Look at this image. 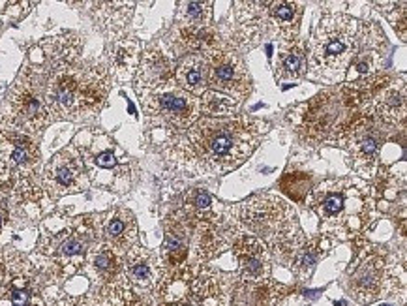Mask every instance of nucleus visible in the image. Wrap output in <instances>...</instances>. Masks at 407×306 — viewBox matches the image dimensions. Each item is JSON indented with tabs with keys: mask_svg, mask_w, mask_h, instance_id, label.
<instances>
[{
	"mask_svg": "<svg viewBox=\"0 0 407 306\" xmlns=\"http://www.w3.org/2000/svg\"><path fill=\"white\" fill-rule=\"evenodd\" d=\"M388 284H390L388 260L381 253H372L351 273L347 280V289L357 302L370 304L387 291Z\"/></svg>",
	"mask_w": 407,
	"mask_h": 306,
	"instance_id": "obj_8",
	"label": "nucleus"
},
{
	"mask_svg": "<svg viewBox=\"0 0 407 306\" xmlns=\"http://www.w3.org/2000/svg\"><path fill=\"white\" fill-rule=\"evenodd\" d=\"M392 8L394 12H388V10H381V12H385L387 15V19L390 21V25L394 27V30L400 34L401 41H405V36H407V21H405V2H392Z\"/></svg>",
	"mask_w": 407,
	"mask_h": 306,
	"instance_id": "obj_35",
	"label": "nucleus"
},
{
	"mask_svg": "<svg viewBox=\"0 0 407 306\" xmlns=\"http://www.w3.org/2000/svg\"><path fill=\"white\" fill-rule=\"evenodd\" d=\"M79 70L68 66L51 70L45 87V106L57 119H73L79 115Z\"/></svg>",
	"mask_w": 407,
	"mask_h": 306,
	"instance_id": "obj_9",
	"label": "nucleus"
},
{
	"mask_svg": "<svg viewBox=\"0 0 407 306\" xmlns=\"http://www.w3.org/2000/svg\"><path fill=\"white\" fill-rule=\"evenodd\" d=\"M236 218L259 237H265L274 250H291L300 240L296 214L278 195H253L236 207Z\"/></svg>",
	"mask_w": 407,
	"mask_h": 306,
	"instance_id": "obj_3",
	"label": "nucleus"
},
{
	"mask_svg": "<svg viewBox=\"0 0 407 306\" xmlns=\"http://www.w3.org/2000/svg\"><path fill=\"white\" fill-rule=\"evenodd\" d=\"M233 253L238 261V274L242 282H261L269 278L270 256L267 244L259 237H238L233 244Z\"/></svg>",
	"mask_w": 407,
	"mask_h": 306,
	"instance_id": "obj_13",
	"label": "nucleus"
},
{
	"mask_svg": "<svg viewBox=\"0 0 407 306\" xmlns=\"http://www.w3.org/2000/svg\"><path fill=\"white\" fill-rule=\"evenodd\" d=\"M354 182L340 180V182H328L317 190H312L310 207L321 220H341L343 214L349 211L351 201L362 199L359 190H354Z\"/></svg>",
	"mask_w": 407,
	"mask_h": 306,
	"instance_id": "obj_12",
	"label": "nucleus"
},
{
	"mask_svg": "<svg viewBox=\"0 0 407 306\" xmlns=\"http://www.w3.org/2000/svg\"><path fill=\"white\" fill-rule=\"evenodd\" d=\"M115 263H117L115 253H113L109 248H104V250L99 253H96V258H94V265H96V269L101 271V273L113 271V269H115Z\"/></svg>",
	"mask_w": 407,
	"mask_h": 306,
	"instance_id": "obj_36",
	"label": "nucleus"
},
{
	"mask_svg": "<svg viewBox=\"0 0 407 306\" xmlns=\"http://www.w3.org/2000/svg\"><path fill=\"white\" fill-rule=\"evenodd\" d=\"M96 164H98L99 167H113L117 164V160H115L113 152H101L98 158H96Z\"/></svg>",
	"mask_w": 407,
	"mask_h": 306,
	"instance_id": "obj_38",
	"label": "nucleus"
},
{
	"mask_svg": "<svg viewBox=\"0 0 407 306\" xmlns=\"http://www.w3.org/2000/svg\"><path fill=\"white\" fill-rule=\"evenodd\" d=\"M109 94V73L104 66H83L79 70V115L98 113Z\"/></svg>",
	"mask_w": 407,
	"mask_h": 306,
	"instance_id": "obj_16",
	"label": "nucleus"
},
{
	"mask_svg": "<svg viewBox=\"0 0 407 306\" xmlns=\"http://www.w3.org/2000/svg\"><path fill=\"white\" fill-rule=\"evenodd\" d=\"M81 45H79V38L73 34H62L57 38H49L45 43V53L51 60L53 70H60V68L73 66L79 57Z\"/></svg>",
	"mask_w": 407,
	"mask_h": 306,
	"instance_id": "obj_26",
	"label": "nucleus"
},
{
	"mask_svg": "<svg viewBox=\"0 0 407 306\" xmlns=\"http://www.w3.org/2000/svg\"><path fill=\"white\" fill-rule=\"evenodd\" d=\"M330 250V240L327 237H314L306 242H298L293 252H291V269L296 276L306 278L312 274L315 265L319 263L321 258H325Z\"/></svg>",
	"mask_w": 407,
	"mask_h": 306,
	"instance_id": "obj_22",
	"label": "nucleus"
},
{
	"mask_svg": "<svg viewBox=\"0 0 407 306\" xmlns=\"http://www.w3.org/2000/svg\"><path fill=\"white\" fill-rule=\"evenodd\" d=\"M178 19L182 27H210L212 2H182L178 4Z\"/></svg>",
	"mask_w": 407,
	"mask_h": 306,
	"instance_id": "obj_31",
	"label": "nucleus"
},
{
	"mask_svg": "<svg viewBox=\"0 0 407 306\" xmlns=\"http://www.w3.org/2000/svg\"><path fill=\"white\" fill-rule=\"evenodd\" d=\"M210 195L201 188H193L188 195H186V209L191 214H203L210 211Z\"/></svg>",
	"mask_w": 407,
	"mask_h": 306,
	"instance_id": "obj_34",
	"label": "nucleus"
},
{
	"mask_svg": "<svg viewBox=\"0 0 407 306\" xmlns=\"http://www.w3.org/2000/svg\"><path fill=\"white\" fill-rule=\"evenodd\" d=\"M199 101H201V113H205L210 119L235 117L240 109V101L227 96V94L216 92V90H207Z\"/></svg>",
	"mask_w": 407,
	"mask_h": 306,
	"instance_id": "obj_29",
	"label": "nucleus"
},
{
	"mask_svg": "<svg viewBox=\"0 0 407 306\" xmlns=\"http://www.w3.org/2000/svg\"><path fill=\"white\" fill-rule=\"evenodd\" d=\"M385 124L375 117L357 120L341 135V145L351 154L353 167L361 175H374L379 166V154L385 143Z\"/></svg>",
	"mask_w": 407,
	"mask_h": 306,
	"instance_id": "obj_7",
	"label": "nucleus"
},
{
	"mask_svg": "<svg viewBox=\"0 0 407 306\" xmlns=\"http://www.w3.org/2000/svg\"><path fill=\"white\" fill-rule=\"evenodd\" d=\"M287 293V287L270 280L240 282L233 291V306H274Z\"/></svg>",
	"mask_w": 407,
	"mask_h": 306,
	"instance_id": "obj_18",
	"label": "nucleus"
},
{
	"mask_svg": "<svg viewBox=\"0 0 407 306\" xmlns=\"http://www.w3.org/2000/svg\"><path fill=\"white\" fill-rule=\"evenodd\" d=\"M47 77L49 75L38 70L26 68L19 79L13 83L2 111V120L10 126V130L30 135L45 128L51 119L45 106Z\"/></svg>",
	"mask_w": 407,
	"mask_h": 306,
	"instance_id": "obj_4",
	"label": "nucleus"
},
{
	"mask_svg": "<svg viewBox=\"0 0 407 306\" xmlns=\"http://www.w3.org/2000/svg\"><path fill=\"white\" fill-rule=\"evenodd\" d=\"M308 72V53L304 43L296 40L285 41L274 64V73L278 81H296Z\"/></svg>",
	"mask_w": 407,
	"mask_h": 306,
	"instance_id": "obj_20",
	"label": "nucleus"
},
{
	"mask_svg": "<svg viewBox=\"0 0 407 306\" xmlns=\"http://www.w3.org/2000/svg\"><path fill=\"white\" fill-rule=\"evenodd\" d=\"M229 291V276L214 269H203L191 284V295L199 306H227Z\"/></svg>",
	"mask_w": 407,
	"mask_h": 306,
	"instance_id": "obj_17",
	"label": "nucleus"
},
{
	"mask_svg": "<svg viewBox=\"0 0 407 306\" xmlns=\"http://www.w3.org/2000/svg\"><path fill=\"white\" fill-rule=\"evenodd\" d=\"M173 79V60L158 45L148 47L137 64V85L135 90L141 98L158 88L165 87Z\"/></svg>",
	"mask_w": 407,
	"mask_h": 306,
	"instance_id": "obj_15",
	"label": "nucleus"
},
{
	"mask_svg": "<svg viewBox=\"0 0 407 306\" xmlns=\"http://www.w3.org/2000/svg\"><path fill=\"white\" fill-rule=\"evenodd\" d=\"M39 148L30 135L15 130H0V162L19 175H32Z\"/></svg>",
	"mask_w": 407,
	"mask_h": 306,
	"instance_id": "obj_14",
	"label": "nucleus"
},
{
	"mask_svg": "<svg viewBox=\"0 0 407 306\" xmlns=\"http://www.w3.org/2000/svg\"><path fill=\"white\" fill-rule=\"evenodd\" d=\"M205 59L207 85L212 87V90L227 94L238 101L251 92V77L240 55L225 47H216L205 53Z\"/></svg>",
	"mask_w": 407,
	"mask_h": 306,
	"instance_id": "obj_6",
	"label": "nucleus"
},
{
	"mask_svg": "<svg viewBox=\"0 0 407 306\" xmlns=\"http://www.w3.org/2000/svg\"><path fill=\"white\" fill-rule=\"evenodd\" d=\"M92 6L99 8L96 10V14H98V21L101 27L109 28V30H118L130 19L133 4L131 2H98Z\"/></svg>",
	"mask_w": 407,
	"mask_h": 306,
	"instance_id": "obj_30",
	"label": "nucleus"
},
{
	"mask_svg": "<svg viewBox=\"0 0 407 306\" xmlns=\"http://www.w3.org/2000/svg\"><path fill=\"white\" fill-rule=\"evenodd\" d=\"M345 100L347 98L340 90H327L314 98V101L308 106V111L304 113V122L300 128L302 137L306 141H319L328 132H332L340 115L343 113Z\"/></svg>",
	"mask_w": 407,
	"mask_h": 306,
	"instance_id": "obj_10",
	"label": "nucleus"
},
{
	"mask_svg": "<svg viewBox=\"0 0 407 306\" xmlns=\"http://www.w3.org/2000/svg\"><path fill=\"white\" fill-rule=\"evenodd\" d=\"M267 124L253 119H199L188 128L180 145L190 164L203 173H225L240 166L259 145Z\"/></svg>",
	"mask_w": 407,
	"mask_h": 306,
	"instance_id": "obj_1",
	"label": "nucleus"
},
{
	"mask_svg": "<svg viewBox=\"0 0 407 306\" xmlns=\"http://www.w3.org/2000/svg\"><path fill=\"white\" fill-rule=\"evenodd\" d=\"M59 253L66 260H73V258H79L85 253V240L81 239V233H68L59 246Z\"/></svg>",
	"mask_w": 407,
	"mask_h": 306,
	"instance_id": "obj_33",
	"label": "nucleus"
},
{
	"mask_svg": "<svg viewBox=\"0 0 407 306\" xmlns=\"http://www.w3.org/2000/svg\"><path fill=\"white\" fill-rule=\"evenodd\" d=\"M188 242H190L188 220L173 214L167 222L164 242V261L169 269L177 271L184 265V261L188 258Z\"/></svg>",
	"mask_w": 407,
	"mask_h": 306,
	"instance_id": "obj_19",
	"label": "nucleus"
},
{
	"mask_svg": "<svg viewBox=\"0 0 407 306\" xmlns=\"http://www.w3.org/2000/svg\"><path fill=\"white\" fill-rule=\"evenodd\" d=\"M45 184L47 190L60 197L64 193L77 192L83 188L85 180V164L73 148H66L55 154L45 166Z\"/></svg>",
	"mask_w": 407,
	"mask_h": 306,
	"instance_id": "obj_11",
	"label": "nucleus"
},
{
	"mask_svg": "<svg viewBox=\"0 0 407 306\" xmlns=\"http://www.w3.org/2000/svg\"><path fill=\"white\" fill-rule=\"evenodd\" d=\"M141 104L148 117L162 120L169 128L177 130H188L201 117V101L173 85V81L141 98Z\"/></svg>",
	"mask_w": 407,
	"mask_h": 306,
	"instance_id": "obj_5",
	"label": "nucleus"
},
{
	"mask_svg": "<svg viewBox=\"0 0 407 306\" xmlns=\"http://www.w3.org/2000/svg\"><path fill=\"white\" fill-rule=\"evenodd\" d=\"M359 21L338 12H325L312 36L308 70L314 79H341L357 49Z\"/></svg>",
	"mask_w": 407,
	"mask_h": 306,
	"instance_id": "obj_2",
	"label": "nucleus"
},
{
	"mask_svg": "<svg viewBox=\"0 0 407 306\" xmlns=\"http://www.w3.org/2000/svg\"><path fill=\"white\" fill-rule=\"evenodd\" d=\"M280 188L289 197L302 201L312 192V177L306 173H285L280 180Z\"/></svg>",
	"mask_w": 407,
	"mask_h": 306,
	"instance_id": "obj_32",
	"label": "nucleus"
},
{
	"mask_svg": "<svg viewBox=\"0 0 407 306\" xmlns=\"http://www.w3.org/2000/svg\"><path fill=\"white\" fill-rule=\"evenodd\" d=\"M6 216H8L6 209H4V207L0 205V229H2V227H4V222H6Z\"/></svg>",
	"mask_w": 407,
	"mask_h": 306,
	"instance_id": "obj_39",
	"label": "nucleus"
},
{
	"mask_svg": "<svg viewBox=\"0 0 407 306\" xmlns=\"http://www.w3.org/2000/svg\"><path fill=\"white\" fill-rule=\"evenodd\" d=\"M177 87L186 90L191 96H203L207 92V59L205 55H188L178 64L177 73Z\"/></svg>",
	"mask_w": 407,
	"mask_h": 306,
	"instance_id": "obj_23",
	"label": "nucleus"
},
{
	"mask_svg": "<svg viewBox=\"0 0 407 306\" xmlns=\"http://www.w3.org/2000/svg\"><path fill=\"white\" fill-rule=\"evenodd\" d=\"M197 253L201 260H210L216 253L225 248L229 240V231L222 220H218L214 214L207 218H199L197 224Z\"/></svg>",
	"mask_w": 407,
	"mask_h": 306,
	"instance_id": "obj_21",
	"label": "nucleus"
},
{
	"mask_svg": "<svg viewBox=\"0 0 407 306\" xmlns=\"http://www.w3.org/2000/svg\"><path fill=\"white\" fill-rule=\"evenodd\" d=\"M10 299H12L13 306H28L30 302V293L23 289V287H15L10 291Z\"/></svg>",
	"mask_w": 407,
	"mask_h": 306,
	"instance_id": "obj_37",
	"label": "nucleus"
},
{
	"mask_svg": "<svg viewBox=\"0 0 407 306\" xmlns=\"http://www.w3.org/2000/svg\"><path fill=\"white\" fill-rule=\"evenodd\" d=\"M139 64V45L137 41L124 40L117 43L111 55L113 72L117 73L118 79H128L131 73L137 70Z\"/></svg>",
	"mask_w": 407,
	"mask_h": 306,
	"instance_id": "obj_28",
	"label": "nucleus"
},
{
	"mask_svg": "<svg viewBox=\"0 0 407 306\" xmlns=\"http://www.w3.org/2000/svg\"><path fill=\"white\" fill-rule=\"evenodd\" d=\"M105 237L117 248L131 246L137 239V222L126 209H117L105 224Z\"/></svg>",
	"mask_w": 407,
	"mask_h": 306,
	"instance_id": "obj_25",
	"label": "nucleus"
},
{
	"mask_svg": "<svg viewBox=\"0 0 407 306\" xmlns=\"http://www.w3.org/2000/svg\"><path fill=\"white\" fill-rule=\"evenodd\" d=\"M375 119L383 124H398L405 119V85H388L375 100Z\"/></svg>",
	"mask_w": 407,
	"mask_h": 306,
	"instance_id": "obj_24",
	"label": "nucleus"
},
{
	"mask_svg": "<svg viewBox=\"0 0 407 306\" xmlns=\"http://www.w3.org/2000/svg\"><path fill=\"white\" fill-rule=\"evenodd\" d=\"M128 273L131 280L139 286H154L158 274L156 258L146 250H133L128 260Z\"/></svg>",
	"mask_w": 407,
	"mask_h": 306,
	"instance_id": "obj_27",
	"label": "nucleus"
}]
</instances>
